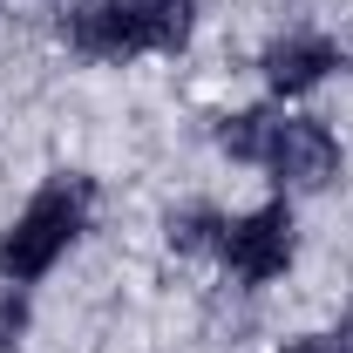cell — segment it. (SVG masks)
I'll use <instances>...</instances> for the list:
<instances>
[{"mask_svg": "<svg viewBox=\"0 0 353 353\" xmlns=\"http://www.w3.org/2000/svg\"><path fill=\"white\" fill-rule=\"evenodd\" d=\"M197 34V0H68L61 41L88 61L176 54Z\"/></svg>", "mask_w": 353, "mask_h": 353, "instance_id": "obj_1", "label": "cell"}, {"mask_svg": "<svg viewBox=\"0 0 353 353\" xmlns=\"http://www.w3.org/2000/svg\"><path fill=\"white\" fill-rule=\"evenodd\" d=\"M88 211H95V183L82 170L48 176L41 190L21 204V218L0 231V285H34L54 265L68 259V245L88 231Z\"/></svg>", "mask_w": 353, "mask_h": 353, "instance_id": "obj_2", "label": "cell"}, {"mask_svg": "<svg viewBox=\"0 0 353 353\" xmlns=\"http://www.w3.org/2000/svg\"><path fill=\"white\" fill-rule=\"evenodd\" d=\"M211 259H218L238 285H272V279H285L292 259H299V224H292V204H285V197H272V204L245 211V218H224L218 252H211Z\"/></svg>", "mask_w": 353, "mask_h": 353, "instance_id": "obj_3", "label": "cell"}, {"mask_svg": "<svg viewBox=\"0 0 353 353\" xmlns=\"http://www.w3.org/2000/svg\"><path fill=\"white\" fill-rule=\"evenodd\" d=\"M259 170H272V183L285 197L292 190H326L340 176V136L326 130L319 116H279V136H272Z\"/></svg>", "mask_w": 353, "mask_h": 353, "instance_id": "obj_4", "label": "cell"}, {"mask_svg": "<svg viewBox=\"0 0 353 353\" xmlns=\"http://www.w3.org/2000/svg\"><path fill=\"white\" fill-rule=\"evenodd\" d=\"M259 68H265V88L272 95H312V88L340 68V41L333 34H312V28H292V34H279L259 54Z\"/></svg>", "mask_w": 353, "mask_h": 353, "instance_id": "obj_5", "label": "cell"}, {"mask_svg": "<svg viewBox=\"0 0 353 353\" xmlns=\"http://www.w3.org/2000/svg\"><path fill=\"white\" fill-rule=\"evenodd\" d=\"M272 136H279V116H272V109H238V116L218 123V150L231 163H265Z\"/></svg>", "mask_w": 353, "mask_h": 353, "instance_id": "obj_6", "label": "cell"}, {"mask_svg": "<svg viewBox=\"0 0 353 353\" xmlns=\"http://www.w3.org/2000/svg\"><path fill=\"white\" fill-rule=\"evenodd\" d=\"M218 231H224V218L211 211V204H183V211H170V218H163L170 252H218Z\"/></svg>", "mask_w": 353, "mask_h": 353, "instance_id": "obj_7", "label": "cell"}, {"mask_svg": "<svg viewBox=\"0 0 353 353\" xmlns=\"http://www.w3.org/2000/svg\"><path fill=\"white\" fill-rule=\"evenodd\" d=\"M34 326V306H28V285H0V353H14Z\"/></svg>", "mask_w": 353, "mask_h": 353, "instance_id": "obj_8", "label": "cell"}, {"mask_svg": "<svg viewBox=\"0 0 353 353\" xmlns=\"http://www.w3.org/2000/svg\"><path fill=\"white\" fill-rule=\"evenodd\" d=\"M279 353H347V347H340V333H306V340H285Z\"/></svg>", "mask_w": 353, "mask_h": 353, "instance_id": "obj_9", "label": "cell"}, {"mask_svg": "<svg viewBox=\"0 0 353 353\" xmlns=\"http://www.w3.org/2000/svg\"><path fill=\"white\" fill-rule=\"evenodd\" d=\"M340 347L353 353V306H347V319H340Z\"/></svg>", "mask_w": 353, "mask_h": 353, "instance_id": "obj_10", "label": "cell"}, {"mask_svg": "<svg viewBox=\"0 0 353 353\" xmlns=\"http://www.w3.org/2000/svg\"><path fill=\"white\" fill-rule=\"evenodd\" d=\"M347 61H353V41H340V68H347Z\"/></svg>", "mask_w": 353, "mask_h": 353, "instance_id": "obj_11", "label": "cell"}]
</instances>
